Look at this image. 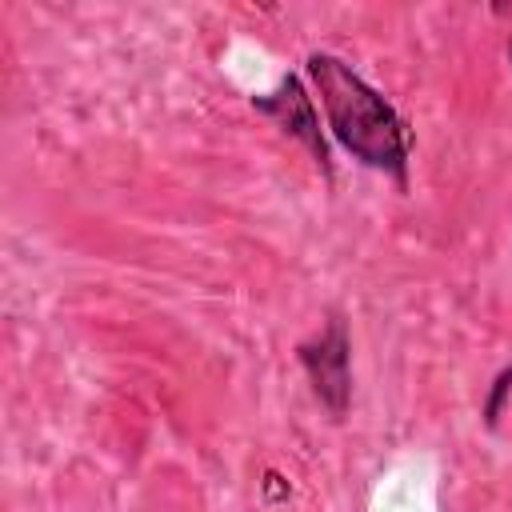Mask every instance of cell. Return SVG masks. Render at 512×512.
I'll list each match as a JSON object with an SVG mask.
<instances>
[{"label":"cell","mask_w":512,"mask_h":512,"mask_svg":"<svg viewBox=\"0 0 512 512\" xmlns=\"http://www.w3.org/2000/svg\"><path fill=\"white\" fill-rule=\"evenodd\" d=\"M296 360L308 372V384H312V396L320 400V408L332 420H340L348 412V400H352V340H348V324L340 316H328L316 336L296 344Z\"/></svg>","instance_id":"obj_2"},{"label":"cell","mask_w":512,"mask_h":512,"mask_svg":"<svg viewBox=\"0 0 512 512\" xmlns=\"http://www.w3.org/2000/svg\"><path fill=\"white\" fill-rule=\"evenodd\" d=\"M252 108L264 112L268 120H276V128H284L288 136H296L312 160L324 168V176H332V160H328V144H324V132H320V116H316V104L304 88L300 76H280V84L272 92H260L252 96Z\"/></svg>","instance_id":"obj_3"},{"label":"cell","mask_w":512,"mask_h":512,"mask_svg":"<svg viewBox=\"0 0 512 512\" xmlns=\"http://www.w3.org/2000/svg\"><path fill=\"white\" fill-rule=\"evenodd\" d=\"M508 396H512V364L496 372V380H492V388H488V396H484V408H480V416H484V424H488V428H496V424H500Z\"/></svg>","instance_id":"obj_4"},{"label":"cell","mask_w":512,"mask_h":512,"mask_svg":"<svg viewBox=\"0 0 512 512\" xmlns=\"http://www.w3.org/2000/svg\"><path fill=\"white\" fill-rule=\"evenodd\" d=\"M264 496H268V500H280V496H288V484L280 480V472H268V476H264Z\"/></svg>","instance_id":"obj_5"},{"label":"cell","mask_w":512,"mask_h":512,"mask_svg":"<svg viewBox=\"0 0 512 512\" xmlns=\"http://www.w3.org/2000/svg\"><path fill=\"white\" fill-rule=\"evenodd\" d=\"M304 68L320 92L328 128L340 140V148L352 152L364 168H376L404 184L412 132L404 116L384 100V92H376L352 64H344L332 52H308Z\"/></svg>","instance_id":"obj_1"},{"label":"cell","mask_w":512,"mask_h":512,"mask_svg":"<svg viewBox=\"0 0 512 512\" xmlns=\"http://www.w3.org/2000/svg\"><path fill=\"white\" fill-rule=\"evenodd\" d=\"M508 60H512V40H508Z\"/></svg>","instance_id":"obj_6"}]
</instances>
